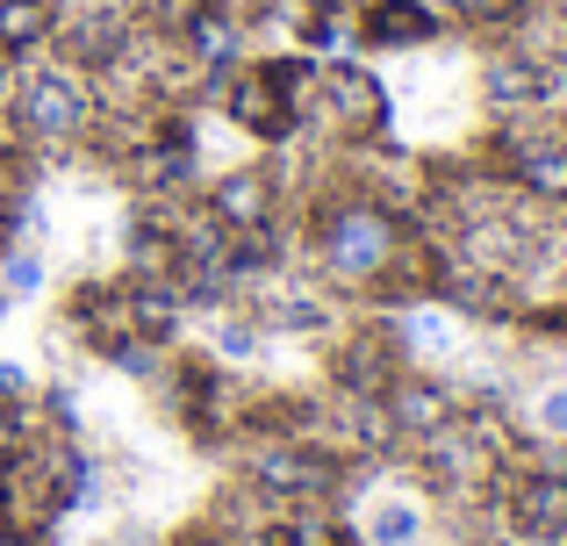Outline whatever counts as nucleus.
I'll list each match as a JSON object with an SVG mask.
<instances>
[{"mask_svg":"<svg viewBox=\"0 0 567 546\" xmlns=\"http://www.w3.org/2000/svg\"><path fill=\"white\" fill-rule=\"evenodd\" d=\"M402 245V216H388L367 187H331L309 209V259H317V288L338 295H374V280L388 274Z\"/></svg>","mask_w":567,"mask_h":546,"instance_id":"nucleus-1","label":"nucleus"},{"mask_svg":"<svg viewBox=\"0 0 567 546\" xmlns=\"http://www.w3.org/2000/svg\"><path fill=\"white\" fill-rule=\"evenodd\" d=\"M388 123H395V94H388V86H381L367 65L338 58V65L317 72V94H309L295 137L331 144V152H367V144L388 137Z\"/></svg>","mask_w":567,"mask_h":546,"instance_id":"nucleus-2","label":"nucleus"},{"mask_svg":"<svg viewBox=\"0 0 567 546\" xmlns=\"http://www.w3.org/2000/svg\"><path fill=\"white\" fill-rule=\"evenodd\" d=\"M101 101H94V80L72 65H29L14 72V94H8V130L22 144H37V152H65V144H86V130H94Z\"/></svg>","mask_w":567,"mask_h":546,"instance_id":"nucleus-3","label":"nucleus"},{"mask_svg":"<svg viewBox=\"0 0 567 546\" xmlns=\"http://www.w3.org/2000/svg\"><path fill=\"white\" fill-rule=\"evenodd\" d=\"M208 101L223 109L230 130H245V137H259V144H288L295 137V115H288V101H280V86L266 80L259 58H245L237 72L208 80Z\"/></svg>","mask_w":567,"mask_h":546,"instance_id":"nucleus-4","label":"nucleus"},{"mask_svg":"<svg viewBox=\"0 0 567 546\" xmlns=\"http://www.w3.org/2000/svg\"><path fill=\"white\" fill-rule=\"evenodd\" d=\"M130 29H137V8H109V0H94V8H65L58 29H51V51H58V65H72V72L94 80V72L130 43Z\"/></svg>","mask_w":567,"mask_h":546,"instance_id":"nucleus-5","label":"nucleus"},{"mask_svg":"<svg viewBox=\"0 0 567 546\" xmlns=\"http://www.w3.org/2000/svg\"><path fill=\"white\" fill-rule=\"evenodd\" d=\"M402 346L388 338V323L381 317H367V323H352V331H338V346H331V389L338 395H388V381L402 374Z\"/></svg>","mask_w":567,"mask_h":546,"instance_id":"nucleus-6","label":"nucleus"},{"mask_svg":"<svg viewBox=\"0 0 567 546\" xmlns=\"http://www.w3.org/2000/svg\"><path fill=\"white\" fill-rule=\"evenodd\" d=\"M280 209H288V187H280V173L266 166H237L223 173V181H208V216H216L223 230H259V224H280Z\"/></svg>","mask_w":567,"mask_h":546,"instance_id":"nucleus-7","label":"nucleus"},{"mask_svg":"<svg viewBox=\"0 0 567 546\" xmlns=\"http://www.w3.org/2000/svg\"><path fill=\"white\" fill-rule=\"evenodd\" d=\"M445 37V14L431 0H360V51L416 58Z\"/></svg>","mask_w":567,"mask_h":546,"instance_id":"nucleus-8","label":"nucleus"},{"mask_svg":"<svg viewBox=\"0 0 567 546\" xmlns=\"http://www.w3.org/2000/svg\"><path fill=\"white\" fill-rule=\"evenodd\" d=\"M266 546H360L346 533V518H338L331 496H295V504L274 511V533H266Z\"/></svg>","mask_w":567,"mask_h":546,"instance_id":"nucleus-9","label":"nucleus"},{"mask_svg":"<svg viewBox=\"0 0 567 546\" xmlns=\"http://www.w3.org/2000/svg\"><path fill=\"white\" fill-rule=\"evenodd\" d=\"M58 14L65 0H0V65H29L37 51H51Z\"/></svg>","mask_w":567,"mask_h":546,"instance_id":"nucleus-10","label":"nucleus"},{"mask_svg":"<svg viewBox=\"0 0 567 546\" xmlns=\"http://www.w3.org/2000/svg\"><path fill=\"white\" fill-rule=\"evenodd\" d=\"M360 539L367 546H424V504H410V496H381V504L367 511Z\"/></svg>","mask_w":567,"mask_h":546,"instance_id":"nucleus-11","label":"nucleus"},{"mask_svg":"<svg viewBox=\"0 0 567 546\" xmlns=\"http://www.w3.org/2000/svg\"><path fill=\"white\" fill-rule=\"evenodd\" d=\"M266 331L251 323V309H223L216 323H208V360H259Z\"/></svg>","mask_w":567,"mask_h":546,"instance_id":"nucleus-12","label":"nucleus"},{"mask_svg":"<svg viewBox=\"0 0 567 546\" xmlns=\"http://www.w3.org/2000/svg\"><path fill=\"white\" fill-rule=\"evenodd\" d=\"M0 288H8L14 302H29V295L43 288V259L29 253V245H0Z\"/></svg>","mask_w":567,"mask_h":546,"instance_id":"nucleus-13","label":"nucleus"},{"mask_svg":"<svg viewBox=\"0 0 567 546\" xmlns=\"http://www.w3.org/2000/svg\"><path fill=\"white\" fill-rule=\"evenodd\" d=\"M539 432L546 439H567V389L554 381V389H539Z\"/></svg>","mask_w":567,"mask_h":546,"instance_id":"nucleus-14","label":"nucleus"},{"mask_svg":"<svg viewBox=\"0 0 567 546\" xmlns=\"http://www.w3.org/2000/svg\"><path fill=\"white\" fill-rule=\"evenodd\" d=\"M14 395H37V381L22 360H0V403H14Z\"/></svg>","mask_w":567,"mask_h":546,"instance_id":"nucleus-15","label":"nucleus"},{"mask_svg":"<svg viewBox=\"0 0 567 546\" xmlns=\"http://www.w3.org/2000/svg\"><path fill=\"white\" fill-rule=\"evenodd\" d=\"M546 331H554L560 346H567V302H554V309H546Z\"/></svg>","mask_w":567,"mask_h":546,"instance_id":"nucleus-16","label":"nucleus"},{"mask_svg":"<svg viewBox=\"0 0 567 546\" xmlns=\"http://www.w3.org/2000/svg\"><path fill=\"white\" fill-rule=\"evenodd\" d=\"M0 546H43V539H22L14 525H0Z\"/></svg>","mask_w":567,"mask_h":546,"instance_id":"nucleus-17","label":"nucleus"},{"mask_svg":"<svg viewBox=\"0 0 567 546\" xmlns=\"http://www.w3.org/2000/svg\"><path fill=\"white\" fill-rule=\"evenodd\" d=\"M8 309H14V295H8V288H0V331H8Z\"/></svg>","mask_w":567,"mask_h":546,"instance_id":"nucleus-18","label":"nucleus"}]
</instances>
